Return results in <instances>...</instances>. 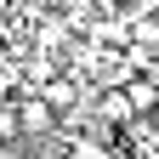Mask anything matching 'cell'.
Returning <instances> with one entry per match:
<instances>
[{
    "mask_svg": "<svg viewBox=\"0 0 159 159\" xmlns=\"http://www.w3.org/2000/svg\"><path fill=\"white\" fill-rule=\"evenodd\" d=\"M119 97H125V108L136 119H153V102H159V85H153V74H131L125 85H119Z\"/></svg>",
    "mask_w": 159,
    "mask_h": 159,
    "instance_id": "obj_2",
    "label": "cell"
},
{
    "mask_svg": "<svg viewBox=\"0 0 159 159\" xmlns=\"http://www.w3.org/2000/svg\"><path fill=\"white\" fill-rule=\"evenodd\" d=\"M11 114H17V142H51L57 136V114L40 102L34 91H17L11 97Z\"/></svg>",
    "mask_w": 159,
    "mask_h": 159,
    "instance_id": "obj_1",
    "label": "cell"
}]
</instances>
